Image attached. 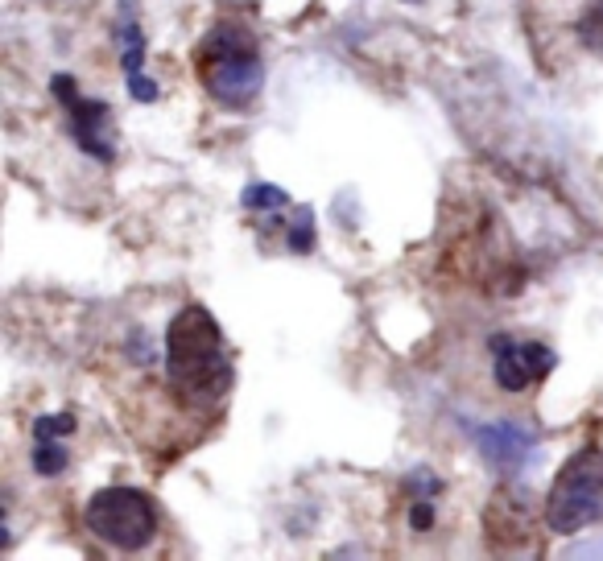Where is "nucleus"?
Masks as SVG:
<instances>
[{
  "label": "nucleus",
  "mask_w": 603,
  "mask_h": 561,
  "mask_svg": "<svg viewBox=\"0 0 603 561\" xmlns=\"http://www.w3.org/2000/svg\"><path fill=\"white\" fill-rule=\"evenodd\" d=\"M579 41L603 59V0H587V9L579 13Z\"/></svg>",
  "instance_id": "11"
},
{
  "label": "nucleus",
  "mask_w": 603,
  "mask_h": 561,
  "mask_svg": "<svg viewBox=\"0 0 603 561\" xmlns=\"http://www.w3.org/2000/svg\"><path fill=\"white\" fill-rule=\"evenodd\" d=\"M492 351V380L505 392H525L537 380H545L558 368V355L537 339H508V335H492L487 339Z\"/></svg>",
  "instance_id": "5"
},
{
  "label": "nucleus",
  "mask_w": 603,
  "mask_h": 561,
  "mask_svg": "<svg viewBox=\"0 0 603 561\" xmlns=\"http://www.w3.org/2000/svg\"><path fill=\"white\" fill-rule=\"evenodd\" d=\"M62 107H67V124H70L75 145L88 157H96V161H112V157H116L112 107H107L104 99H83V96H70Z\"/></svg>",
  "instance_id": "6"
},
{
  "label": "nucleus",
  "mask_w": 603,
  "mask_h": 561,
  "mask_svg": "<svg viewBox=\"0 0 603 561\" xmlns=\"http://www.w3.org/2000/svg\"><path fill=\"white\" fill-rule=\"evenodd\" d=\"M595 520H603V450L583 446L562 463L545 495V524L558 537H574Z\"/></svg>",
  "instance_id": "3"
},
{
  "label": "nucleus",
  "mask_w": 603,
  "mask_h": 561,
  "mask_svg": "<svg viewBox=\"0 0 603 561\" xmlns=\"http://www.w3.org/2000/svg\"><path fill=\"white\" fill-rule=\"evenodd\" d=\"M125 83H128V96H133L136 104H157V96H162V87H157L145 70H133V75H125Z\"/></svg>",
  "instance_id": "15"
},
{
  "label": "nucleus",
  "mask_w": 603,
  "mask_h": 561,
  "mask_svg": "<svg viewBox=\"0 0 603 561\" xmlns=\"http://www.w3.org/2000/svg\"><path fill=\"white\" fill-rule=\"evenodd\" d=\"M50 91H54V99H59V104H67L70 96H79L75 75H54V78H50Z\"/></svg>",
  "instance_id": "17"
},
{
  "label": "nucleus",
  "mask_w": 603,
  "mask_h": 561,
  "mask_svg": "<svg viewBox=\"0 0 603 561\" xmlns=\"http://www.w3.org/2000/svg\"><path fill=\"white\" fill-rule=\"evenodd\" d=\"M240 207L244 211H285L290 207V194L282 190V186H273V182H248L244 186V194H240Z\"/></svg>",
  "instance_id": "9"
},
{
  "label": "nucleus",
  "mask_w": 603,
  "mask_h": 561,
  "mask_svg": "<svg viewBox=\"0 0 603 561\" xmlns=\"http://www.w3.org/2000/svg\"><path fill=\"white\" fill-rule=\"evenodd\" d=\"M166 376L170 392L186 409L219 400L236 380V368L224 347V330L199 301L182 306L166 330Z\"/></svg>",
  "instance_id": "1"
},
{
  "label": "nucleus",
  "mask_w": 603,
  "mask_h": 561,
  "mask_svg": "<svg viewBox=\"0 0 603 561\" xmlns=\"http://www.w3.org/2000/svg\"><path fill=\"white\" fill-rule=\"evenodd\" d=\"M401 487H405L409 495H418V500H434V495L442 492V479H438L434 471H413Z\"/></svg>",
  "instance_id": "14"
},
{
  "label": "nucleus",
  "mask_w": 603,
  "mask_h": 561,
  "mask_svg": "<svg viewBox=\"0 0 603 561\" xmlns=\"http://www.w3.org/2000/svg\"><path fill=\"white\" fill-rule=\"evenodd\" d=\"M285 244H290L293 256L314 252V211L311 207H298V215H293L290 227H285Z\"/></svg>",
  "instance_id": "12"
},
{
  "label": "nucleus",
  "mask_w": 603,
  "mask_h": 561,
  "mask_svg": "<svg viewBox=\"0 0 603 561\" xmlns=\"http://www.w3.org/2000/svg\"><path fill=\"white\" fill-rule=\"evenodd\" d=\"M529 508H537L529 487H516V483L500 487L492 495V503H487V537H492V545L529 541V529H521V524H529Z\"/></svg>",
  "instance_id": "8"
},
{
  "label": "nucleus",
  "mask_w": 603,
  "mask_h": 561,
  "mask_svg": "<svg viewBox=\"0 0 603 561\" xmlns=\"http://www.w3.org/2000/svg\"><path fill=\"white\" fill-rule=\"evenodd\" d=\"M195 70L207 96L219 107H248L264 91V59L261 41L240 21H219L195 46Z\"/></svg>",
  "instance_id": "2"
},
{
  "label": "nucleus",
  "mask_w": 603,
  "mask_h": 561,
  "mask_svg": "<svg viewBox=\"0 0 603 561\" xmlns=\"http://www.w3.org/2000/svg\"><path fill=\"white\" fill-rule=\"evenodd\" d=\"M409 529H413V532H430V529H434V503H430V500H413V503H409Z\"/></svg>",
  "instance_id": "16"
},
{
  "label": "nucleus",
  "mask_w": 603,
  "mask_h": 561,
  "mask_svg": "<svg viewBox=\"0 0 603 561\" xmlns=\"http://www.w3.org/2000/svg\"><path fill=\"white\" fill-rule=\"evenodd\" d=\"M67 463H70V455L59 437H33V471L38 474L54 479V474L67 471Z\"/></svg>",
  "instance_id": "10"
},
{
  "label": "nucleus",
  "mask_w": 603,
  "mask_h": 561,
  "mask_svg": "<svg viewBox=\"0 0 603 561\" xmlns=\"http://www.w3.org/2000/svg\"><path fill=\"white\" fill-rule=\"evenodd\" d=\"M75 434V413H42L33 417V437H67Z\"/></svg>",
  "instance_id": "13"
},
{
  "label": "nucleus",
  "mask_w": 603,
  "mask_h": 561,
  "mask_svg": "<svg viewBox=\"0 0 603 561\" xmlns=\"http://www.w3.org/2000/svg\"><path fill=\"white\" fill-rule=\"evenodd\" d=\"M83 520H88L91 537H99L104 545L125 553L145 549L157 537V508L136 487H104V492H96L88 500Z\"/></svg>",
  "instance_id": "4"
},
{
  "label": "nucleus",
  "mask_w": 603,
  "mask_h": 561,
  "mask_svg": "<svg viewBox=\"0 0 603 561\" xmlns=\"http://www.w3.org/2000/svg\"><path fill=\"white\" fill-rule=\"evenodd\" d=\"M476 437V450L487 458V466H496L505 474H516L525 466V458L537 450V437L516 421H492V426L471 429Z\"/></svg>",
  "instance_id": "7"
}]
</instances>
